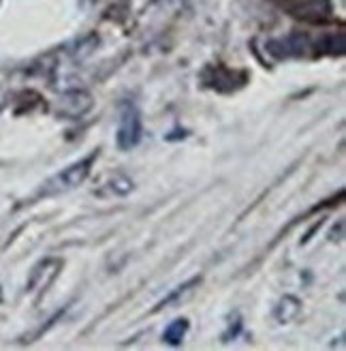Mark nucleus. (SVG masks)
<instances>
[{
  "instance_id": "obj_1",
  "label": "nucleus",
  "mask_w": 346,
  "mask_h": 351,
  "mask_svg": "<svg viewBox=\"0 0 346 351\" xmlns=\"http://www.w3.org/2000/svg\"><path fill=\"white\" fill-rule=\"evenodd\" d=\"M98 152H90L88 156H83V159L71 163L68 167H64L62 171H58L56 176H51L49 180H45V184L39 189L37 197H54V195H62V193H68L77 189L79 184H83L88 180L90 176V169H92V163L96 161Z\"/></svg>"
},
{
  "instance_id": "obj_6",
  "label": "nucleus",
  "mask_w": 346,
  "mask_h": 351,
  "mask_svg": "<svg viewBox=\"0 0 346 351\" xmlns=\"http://www.w3.org/2000/svg\"><path fill=\"white\" fill-rule=\"evenodd\" d=\"M199 285H201V276H195V278L186 280L184 285L176 287L167 298H163V300L157 304V308H154V313H159V311H163V308H171V306H178V304L186 302L188 298H193V293H195V289H197Z\"/></svg>"
},
{
  "instance_id": "obj_11",
  "label": "nucleus",
  "mask_w": 346,
  "mask_h": 351,
  "mask_svg": "<svg viewBox=\"0 0 346 351\" xmlns=\"http://www.w3.org/2000/svg\"><path fill=\"white\" fill-rule=\"evenodd\" d=\"M0 300H3V289H0Z\"/></svg>"
},
{
  "instance_id": "obj_5",
  "label": "nucleus",
  "mask_w": 346,
  "mask_h": 351,
  "mask_svg": "<svg viewBox=\"0 0 346 351\" xmlns=\"http://www.w3.org/2000/svg\"><path fill=\"white\" fill-rule=\"evenodd\" d=\"M203 82H205V86L214 88V90H218V93H231L235 88V84H241V82L235 80V73L229 71V69H224V66L205 69Z\"/></svg>"
},
{
  "instance_id": "obj_3",
  "label": "nucleus",
  "mask_w": 346,
  "mask_h": 351,
  "mask_svg": "<svg viewBox=\"0 0 346 351\" xmlns=\"http://www.w3.org/2000/svg\"><path fill=\"white\" fill-rule=\"evenodd\" d=\"M62 266H64V263H62V259H58V257H47V259L39 261L37 266L32 268V272H30V278H28V283H26V289H28L30 293H43V291H47L49 285L58 278Z\"/></svg>"
},
{
  "instance_id": "obj_7",
  "label": "nucleus",
  "mask_w": 346,
  "mask_h": 351,
  "mask_svg": "<svg viewBox=\"0 0 346 351\" xmlns=\"http://www.w3.org/2000/svg\"><path fill=\"white\" fill-rule=\"evenodd\" d=\"M293 13L297 17H304V20L321 22L325 17H330L332 7H330V0H302L297 7H293Z\"/></svg>"
},
{
  "instance_id": "obj_10",
  "label": "nucleus",
  "mask_w": 346,
  "mask_h": 351,
  "mask_svg": "<svg viewBox=\"0 0 346 351\" xmlns=\"http://www.w3.org/2000/svg\"><path fill=\"white\" fill-rule=\"evenodd\" d=\"M186 332H188V319H176L165 328L163 341L171 347H180L186 339Z\"/></svg>"
},
{
  "instance_id": "obj_4",
  "label": "nucleus",
  "mask_w": 346,
  "mask_h": 351,
  "mask_svg": "<svg viewBox=\"0 0 346 351\" xmlns=\"http://www.w3.org/2000/svg\"><path fill=\"white\" fill-rule=\"evenodd\" d=\"M267 51L278 60H287V58H300L306 54V49L310 47V39L302 32H293L287 34V37L280 39H271L267 41Z\"/></svg>"
},
{
  "instance_id": "obj_8",
  "label": "nucleus",
  "mask_w": 346,
  "mask_h": 351,
  "mask_svg": "<svg viewBox=\"0 0 346 351\" xmlns=\"http://www.w3.org/2000/svg\"><path fill=\"white\" fill-rule=\"evenodd\" d=\"M302 311V300L295 295H284L280 298V302L274 308V319L278 324H291L293 319H297V315Z\"/></svg>"
},
{
  "instance_id": "obj_9",
  "label": "nucleus",
  "mask_w": 346,
  "mask_h": 351,
  "mask_svg": "<svg viewBox=\"0 0 346 351\" xmlns=\"http://www.w3.org/2000/svg\"><path fill=\"white\" fill-rule=\"evenodd\" d=\"M90 108H92V99H90V95H85V93H73V95H68L62 101L64 114L71 116V118H81Z\"/></svg>"
},
{
  "instance_id": "obj_2",
  "label": "nucleus",
  "mask_w": 346,
  "mask_h": 351,
  "mask_svg": "<svg viewBox=\"0 0 346 351\" xmlns=\"http://www.w3.org/2000/svg\"><path fill=\"white\" fill-rule=\"evenodd\" d=\"M144 135V122L142 114L133 103H124L120 108V118H118V131H116V142L120 150H133L137 144L142 142Z\"/></svg>"
}]
</instances>
